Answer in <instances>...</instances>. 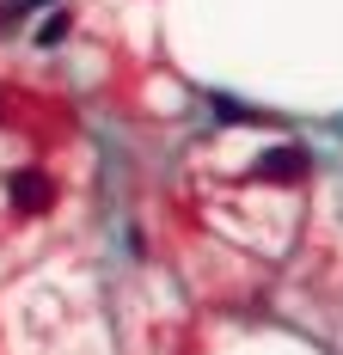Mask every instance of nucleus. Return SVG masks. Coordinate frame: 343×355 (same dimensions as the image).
<instances>
[{
    "label": "nucleus",
    "mask_w": 343,
    "mask_h": 355,
    "mask_svg": "<svg viewBox=\"0 0 343 355\" xmlns=\"http://www.w3.org/2000/svg\"><path fill=\"white\" fill-rule=\"evenodd\" d=\"M62 37H68V12H49V19H43V31H37V43L49 49V43H62Z\"/></svg>",
    "instance_id": "obj_3"
},
{
    "label": "nucleus",
    "mask_w": 343,
    "mask_h": 355,
    "mask_svg": "<svg viewBox=\"0 0 343 355\" xmlns=\"http://www.w3.org/2000/svg\"><path fill=\"white\" fill-rule=\"evenodd\" d=\"M312 172V153L307 147H270V153H264V159H258V178H264V184H301V178Z\"/></svg>",
    "instance_id": "obj_2"
},
{
    "label": "nucleus",
    "mask_w": 343,
    "mask_h": 355,
    "mask_svg": "<svg viewBox=\"0 0 343 355\" xmlns=\"http://www.w3.org/2000/svg\"><path fill=\"white\" fill-rule=\"evenodd\" d=\"M6 202H12L19 214H43L49 202H56V178H49V172H37V166L12 172V178H6Z\"/></svg>",
    "instance_id": "obj_1"
}]
</instances>
